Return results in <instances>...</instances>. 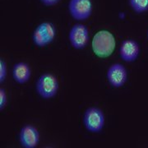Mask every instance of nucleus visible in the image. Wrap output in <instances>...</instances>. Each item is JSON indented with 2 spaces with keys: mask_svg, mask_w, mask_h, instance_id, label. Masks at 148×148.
I'll use <instances>...</instances> for the list:
<instances>
[{
  "mask_svg": "<svg viewBox=\"0 0 148 148\" xmlns=\"http://www.w3.org/2000/svg\"><path fill=\"white\" fill-rule=\"evenodd\" d=\"M91 46L93 52L97 57L108 58L115 49V38L109 31L101 30L95 33L91 42Z\"/></svg>",
  "mask_w": 148,
  "mask_h": 148,
  "instance_id": "obj_1",
  "label": "nucleus"
},
{
  "mask_svg": "<svg viewBox=\"0 0 148 148\" xmlns=\"http://www.w3.org/2000/svg\"><path fill=\"white\" fill-rule=\"evenodd\" d=\"M38 95L43 99H50L55 96L58 90V82L56 77L51 73L42 74L36 85Z\"/></svg>",
  "mask_w": 148,
  "mask_h": 148,
  "instance_id": "obj_2",
  "label": "nucleus"
},
{
  "mask_svg": "<svg viewBox=\"0 0 148 148\" xmlns=\"http://www.w3.org/2000/svg\"><path fill=\"white\" fill-rule=\"evenodd\" d=\"M56 36V29L51 22H43L40 24L32 35L34 44L38 47H45L53 41Z\"/></svg>",
  "mask_w": 148,
  "mask_h": 148,
  "instance_id": "obj_3",
  "label": "nucleus"
},
{
  "mask_svg": "<svg viewBox=\"0 0 148 148\" xmlns=\"http://www.w3.org/2000/svg\"><path fill=\"white\" fill-rule=\"evenodd\" d=\"M85 127L90 132L97 133L105 125V115L103 111L96 107H90L85 111L83 116Z\"/></svg>",
  "mask_w": 148,
  "mask_h": 148,
  "instance_id": "obj_4",
  "label": "nucleus"
},
{
  "mask_svg": "<svg viewBox=\"0 0 148 148\" xmlns=\"http://www.w3.org/2000/svg\"><path fill=\"white\" fill-rule=\"evenodd\" d=\"M69 11L75 20L85 21L92 13V3L90 0H70Z\"/></svg>",
  "mask_w": 148,
  "mask_h": 148,
  "instance_id": "obj_5",
  "label": "nucleus"
},
{
  "mask_svg": "<svg viewBox=\"0 0 148 148\" xmlns=\"http://www.w3.org/2000/svg\"><path fill=\"white\" fill-rule=\"evenodd\" d=\"M69 41L76 49H84L90 40L89 30L85 25L76 24L71 28L69 35Z\"/></svg>",
  "mask_w": 148,
  "mask_h": 148,
  "instance_id": "obj_6",
  "label": "nucleus"
},
{
  "mask_svg": "<svg viewBox=\"0 0 148 148\" xmlns=\"http://www.w3.org/2000/svg\"><path fill=\"white\" fill-rule=\"evenodd\" d=\"M106 76L108 82L113 87L119 88L127 82V69L120 64H112L108 69Z\"/></svg>",
  "mask_w": 148,
  "mask_h": 148,
  "instance_id": "obj_7",
  "label": "nucleus"
},
{
  "mask_svg": "<svg viewBox=\"0 0 148 148\" xmlns=\"http://www.w3.org/2000/svg\"><path fill=\"white\" fill-rule=\"evenodd\" d=\"M39 140L40 134L36 127L30 124H27L21 127L20 131V143L23 147H36Z\"/></svg>",
  "mask_w": 148,
  "mask_h": 148,
  "instance_id": "obj_8",
  "label": "nucleus"
},
{
  "mask_svg": "<svg viewBox=\"0 0 148 148\" xmlns=\"http://www.w3.org/2000/svg\"><path fill=\"white\" fill-rule=\"evenodd\" d=\"M140 53V46L137 41L132 39H127L122 42L119 48V54L125 62H133L138 58Z\"/></svg>",
  "mask_w": 148,
  "mask_h": 148,
  "instance_id": "obj_9",
  "label": "nucleus"
},
{
  "mask_svg": "<svg viewBox=\"0 0 148 148\" xmlns=\"http://www.w3.org/2000/svg\"><path fill=\"white\" fill-rule=\"evenodd\" d=\"M32 75V71L30 69V66L26 63L20 62L17 63L13 66L12 69V77L19 84H24L28 82Z\"/></svg>",
  "mask_w": 148,
  "mask_h": 148,
  "instance_id": "obj_10",
  "label": "nucleus"
},
{
  "mask_svg": "<svg viewBox=\"0 0 148 148\" xmlns=\"http://www.w3.org/2000/svg\"><path fill=\"white\" fill-rule=\"evenodd\" d=\"M129 4L138 13H142L148 11V0H129Z\"/></svg>",
  "mask_w": 148,
  "mask_h": 148,
  "instance_id": "obj_11",
  "label": "nucleus"
},
{
  "mask_svg": "<svg viewBox=\"0 0 148 148\" xmlns=\"http://www.w3.org/2000/svg\"><path fill=\"white\" fill-rule=\"evenodd\" d=\"M7 76V65L4 60H0V82H3L5 81Z\"/></svg>",
  "mask_w": 148,
  "mask_h": 148,
  "instance_id": "obj_12",
  "label": "nucleus"
},
{
  "mask_svg": "<svg viewBox=\"0 0 148 148\" xmlns=\"http://www.w3.org/2000/svg\"><path fill=\"white\" fill-rule=\"evenodd\" d=\"M7 95H6V91L3 88L0 89V110H3L5 108L7 105Z\"/></svg>",
  "mask_w": 148,
  "mask_h": 148,
  "instance_id": "obj_13",
  "label": "nucleus"
},
{
  "mask_svg": "<svg viewBox=\"0 0 148 148\" xmlns=\"http://www.w3.org/2000/svg\"><path fill=\"white\" fill-rule=\"evenodd\" d=\"M60 0H40V2L45 6H53L57 4Z\"/></svg>",
  "mask_w": 148,
  "mask_h": 148,
  "instance_id": "obj_14",
  "label": "nucleus"
},
{
  "mask_svg": "<svg viewBox=\"0 0 148 148\" xmlns=\"http://www.w3.org/2000/svg\"><path fill=\"white\" fill-rule=\"evenodd\" d=\"M147 37H148V32H147Z\"/></svg>",
  "mask_w": 148,
  "mask_h": 148,
  "instance_id": "obj_15",
  "label": "nucleus"
}]
</instances>
